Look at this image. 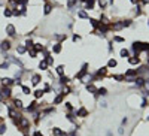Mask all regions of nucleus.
Masks as SVG:
<instances>
[{
  "label": "nucleus",
  "instance_id": "obj_1",
  "mask_svg": "<svg viewBox=\"0 0 149 136\" xmlns=\"http://www.w3.org/2000/svg\"><path fill=\"white\" fill-rule=\"evenodd\" d=\"M6 33H8V36L14 37V36L17 34V29H15V26H12V24H8V26H6Z\"/></svg>",
  "mask_w": 149,
  "mask_h": 136
},
{
  "label": "nucleus",
  "instance_id": "obj_2",
  "mask_svg": "<svg viewBox=\"0 0 149 136\" xmlns=\"http://www.w3.org/2000/svg\"><path fill=\"white\" fill-rule=\"evenodd\" d=\"M0 50L2 51H9L11 50V42L9 40H2L0 42Z\"/></svg>",
  "mask_w": 149,
  "mask_h": 136
},
{
  "label": "nucleus",
  "instance_id": "obj_3",
  "mask_svg": "<svg viewBox=\"0 0 149 136\" xmlns=\"http://www.w3.org/2000/svg\"><path fill=\"white\" fill-rule=\"evenodd\" d=\"M0 91H2V94H3L5 97H11V94H12L11 87H8V85H3V88H2Z\"/></svg>",
  "mask_w": 149,
  "mask_h": 136
},
{
  "label": "nucleus",
  "instance_id": "obj_4",
  "mask_svg": "<svg viewBox=\"0 0 149 136\" xmlns=\"http://www.w3.org/2000/svg\"><path fill=\"white\" fill-rule=\"evenodd\" d=\"M128 63H130V64H139V63H140V58H139L137 55L130 57V58H128Z\"/></svg>",
  "mask_w": 149,
  "mask_h": 136
},
{
  "label": "nucleus",
  "instance_id": "obj_5",
  "mask_svg": "<svg viewBox=\"0 0 149 136\" xmlns=\"http://www.w3.org/2000/svg\"><path fill=\"white\" fill-rule=\"evenodd\" d=\"M2 84H3V85H8V87H11V85L14 84V81H12L11 78H2Z\"/></svg>",
  "mask_w": 149,
  "mask_h": 136
},
{
  "label": "nucleus",
  "instance_id": "obj_6",
  "mask_svg": "<svg viewBox=\"0 0 149 136\" xmlns=\"http://www.w3.org/2000/svg\"><path fill=\"white\" fill-rule=\"evenodd\" d=\"M32 82H33V85H37L39 82H40V76H39V75H33V79H32Z\"/></svg>",
  "mask_w": 149,
  "mask_h": 136
},
{
  "label": "nucleus",
  "instance_id": "obj_7",
  "mask_svg": "<svg viewBox=\"0 0 149 136\" xmlns=\"http://www.w3.org/2000/svg\"><path fill=\"white\" fill-rule=\"evenodd\" d=\"M52 51L55 52V54H58V52L61 51V43H57V45H54V47H52Z\"/></svg>",
  "mask_w": 149,
  "mask_h": 136
},
{
  "label": "nucleus",
  "instance_id": "obj_8",
  "mask_svg": "<svg viewBox=\"0 0 149 136\" xmlns=\"http://www.w3.org/2000/svg\"><path fill=\"white\" fill-rule=\"evenodd\" d=\"M52 135H55V136H61V135H63V132H61V130L58 129V127H54V129H52Z\"/></svg>",
  "mask_w": 149,
  "mask_h": 136
},
{
  "label": "nucleus",
  "instance_id": "obj_9",
  "mask_svg": "<svg viewBox=\"0 0 149 136\" xmlns=\"http://www.w3.org/2000/svg\"><path fill=\"white\" fill-rule=\"evenodd\" d=\"M8 114H9V117H11V118H17V111H15V109H12V108H11V109L8 111Z\"/></svg>",
  "mask_w": 149,
  "mask_h": 136
},
{
  "label": "nucleus",
  "instance_id": "obj_10",
  "mask_svg": "<svg viewBox=\"0 0 149 136\" xmlns=\"http://www.w3.org/2000/svg\"><path fill=\"white\" fill-rule=\"evenodd\" d=\"M51 11H52V5H51V3H46V5H45V11H43V12L48 15Z\"/></svg>",
  "mask_w": 149,
  "mask_h": 136
},
{
  "label": "nucleus",
  "instance_id": "obj_11",
  "mask_svg": "<svg viewBox=\"0 0 149 136\" xmlns=\"http://www.w3.org/2000/svg\"><path fill=\"white\" fill-rule=\"evenodd\" d=\"M14 105H15L17 109H21V108H22V102H21L19 99H15V100H14Z\"/></svg>",
  "mask_w": 149,
  "mask_h": 136
},
{
  "label": "nucleus",
  "instance_id": "obj_12",
  "mask_svg": "<svg viewBox=\"0 0 149 136\" xmlns=\"http://www.w3.org/2000/svg\"><path fill=\"white\" fill-rule=\"evenodd\" d=\"M25 51H27V48H25V47H22V45H18V48H17V52H18V54H24Z\"/></svg>",
  "mask_w": 149,
  "mask_h": 136
},
{
  "label": "nucleus",
  "instance_id": "obj_13",
  "mask_svg": "<svg viewBox=\"0 0 149 136\" xmlns=\"http://www.w3.org/2000/svg\"><path fill=\"white\" fill-rule=\"evenodd\" d=\"M86 9H93L94 8V0H86Z\"/></svg>",
  "mask_w": 149,
  "mask_h": 136
},
{
  "label": "nucleus",
  "instance_id": "obj_14",
  "mask_svg": "<svg viewBox=\"0 0 149 136\" xmlns=\"http://www.w3.org/2000/svg\"><path fill=\"white\" fill-rule=\"evenodd\" d=\"M86 114H88V112H86V109H85V108H81V109L78 111V115H79V117H85Z\"/></svg>",
  "mask_w": 149,
  "mask_h": 136
},
{
  "label": "nucleus",
  "instance_id": "obj_15",
  "mask_svg": "<svg viewBox=\"0 0 149 136\" xmlns=\"http://www.w3.org/2000/svg\"><path fill=\"white\" fill-rule=\"evenodd\" d=\"M106 72H107V69H106V67H101L99 72H97V76H104V75H106Z\"/></svg>",
  "mask_w": 149,
  "mask_h": 136
},
{
  "label": "nucleus",
  "instance_id": "obj_16",
  "mask_svg": "<svg viewBox=\"0 0 149 136\" xmlns=\"http://www.w3.org/2000/svg\"><path fill=\"white\" fill-rule=\"evenodd\" d=\"M46 67H48V63H46V61H40V63H39V69L46 70Z\"/></svg>",
  "mask_w": 149,
  "mask_h": 136
},
{
  "label": "nucleus",
  "instance_id": "obj_17",
  "mask_svg": "<svg viewBox=\"0 0 149 136\" xmlns=\"http://www.w3.org/2000/svg\"><path fill=\"white\" fill-rule=\"evenodd\" d=\"M33 47H34V43L30 40V39H27V40H25V48H28V50H30V48H33Z\"/></svg>",
  "mask_w": 149,
  "mask_h": 136
},
{
  "label": "nucleus",
  "instance_id": "obj_18",
  "mask_svg": "<svg viewBox=\"0 0 149 136\" xmlns=\"http://www.w3.org/2000/svg\"><path fill=\"white\" fill-rule=\"evenodd\" d=\"M86 90H88V91H91V93H96V91H97V88H96L94 85H91V84L86 85Z\"/></svg>",
  "mask_w": 149,
  "mask_h": 136
},
{
  "label": "nucleus",
  "instance_id": "obj_19",
  "mask_svg": "<svg viewBox=\"0 0 149 136\" xmlns=\"http://www.w3.org/2000/svg\"><path fill=\"white\" fill-rule=\"evenodd\" d=\"M97 94H101V96H106V94H107V90H106V88H100V90H97Z\"/></svg>",
  "mask_w": 149,
  "mask_h": 136
},
{
  "label": "nucleus",
  "instance_id": "obj_20",
  "mask_svg": "<svg viewBox=\"0 0 149 136\" xmlns=\"http://www.w3.org/2000/svg\"><path fill=\"white\" fill-rule=\"evenodd\" d=\"M134 81H136V84L137 85H143L145 84V79H143V78H136Z\"/></svg>",
  "mask_w": 149,
  "mask_h": 136
},
{
  "label": "nucleus",
  "instance_id": "obj_21",
  "mask_svg": "<svg viewBox=\"0 0 149 136\" xmlns=\"http://www.w3.org/2000/svg\"><path fill=\"white\" fill-rule=\"evenodd\" d=\"M122 29V22H115L113 24V30H121Z\"/></svg>",
  "mask_w": 149,
  "mask_h": 136
},
{
  "label": "nucleus",
  "instance_id": "obj_22",
  "mask_svg": "<svg viewBox=\"0 0 149 136\" xmlns=\"http://www.w3.org/2000/svg\"><path fill=\"white\" fill-rule=\"evenodd\" d=\"M57 73L58 75H64V66H58L57 67Z\"/></svg>",
  "mask_w": 149,
  "mask_h": 136
},
{
  "label": "nucleus",
  "instance_id": "obj_23",
  "mask_svg": "<svg viewBox=\"0 0 149 136\" xmlns=\"http://www.w3.org/2000/svg\"><path fill=\"white\" fill-rule=\"evenodd\" d=\"M61 102H63V94H61V96H57V97H55V100H54L55 105H58V103H61Z\"/></svg>",
  "mask_w": 149,
  "mask_h": 136
},
{
  "label": "nucleus",
  "instance_id": "obj_24",
  "mask_svg": "<svg viewBox=\"0 0 149 136\" xmlns=\"http://www.w3.org/2000/svg\"><path fill=\"white\" fill-rule=\"evenodd\" d=\"M3 15H5V17H12V11H11V9H5V11H3Z\"/></svg>",
  "mask_w": 149,
  "mask_h": 136
},
{
  "label": "nucleus",
  "instance_id": "obj_25",
  "mask_svg": "<svg viewBox=\"0 0 149 136\" xmlns=\"http://www.w3.org/2000/svg\"><path fill=\"white\" fill-rule=\"evenodd\" d=\"M107 66H109V67H115V66H116V61L113 60V58H110V60H109V63H107Z\"/></svg>",
  "mask_w": 149,
  "mask_h": 136
},
{
  "label": "nucleus",
  "instance_id": "obj_26",
  "mask_svg": "<svg viewBox=\"0 0 149 136\" xmlns=\"http://www.w3.org/2000/svg\"><path fill=\"white\" fill-rule=\"evenodd\" d=\"M128 55H130V52L127 51V50H121V57L125 58V57H128Z\"/></svg>",
  "mask_w": 149,
  "mask_h": 136
},
{
  "label": "nucleus",
  "instance_id": "obj_27",
  "mask_svg": "<svg viewBox=\"0 0 149 136\" xmlns=\"http://www.w3.org/2000/svg\"><path fill=\"white\" fill-rule=\"evenodd\" d=\"M122 22V27H128L130 24H131V21L130 19H124V21H121Z\"/></svg>",
  "mask_w": 149,
  "mask_h": 136
},
{
  "label": "nucleus",
  "instance_id": "obj_28",
  "mask_svg": "<svg viewBox=\"0 0 149 136\" xmlns=\"http://www.w3.org/2000/svg\"><path fill=\"white\" fill-rule=\"evenodd\" d=\"M22 93H24V94H30L32 91H30V88H28V87H25V85H22Z\"/></svg>",
  "mask_w": 149,
  "mask_h": 136
},
{
  "label": "nucleus",
  "instance_id": "obj_29",
  "mask_svg": "<svg viewBox=\"0 0 149 136\" xmlns=\"http://www.w3.org/2000/svg\"><path fill=\"white\" fill-rule=\"evenodd\" d=\"M28 52H30V55H32V57H36V55H37V51H36L34 48H30V50H28Z\"/></svg>",
  "mask_w": 149,
  "mask_h": 136
},
{
  "label": "nucleus",
  "instance_id": "obj_30",
  "mask_svg": "<svg viewBox=\"0 0 149 136\" xmlns=\"http://www.w3.org/2000/svg\"><path fill=\"white\" fill-rule=\"evenodd\" d=\"M42 94H43V91L42 90H37V91H34V96L39 99V97H42Z\"/></svg>",
  "mask_w": 149,
  "mask_h": 136
},
{
  "label": "nucleus",
  "instance_id": "obj_31",
  "mask_svg": "<svg viewBox=\"0 0 149 136\" xmlns=\"http://www.w3.org/2000/svg\"><path fill=\"white\" fill-rule=\"evenodd\" d=\"M90 22L93 24V27H99V26H100V24H99V21H97V19H90Z\"/></svg>",
  "mask_w": 149,
  "mask_h": 136
},
{
  "label": "nucleus",
  "instance_id": "obj_32",
  "mask_svg": "<svg viewBox=\"0 0 149 136\" xmlns=\"http://www.w3.org/2000/svg\"><path fill=\"white\" fill-rule=\"evenodd\" d=\"M6 129H8V127H6L5 124H2V126H0V135H3V133L6 132Z\"/></svg>",
  "mask_w": 149,
  "mask_h": 136
},
{
  "label": "nucleus",
  "instance_id": "obj_33",
  "mask_svg": "<svg viewBox=\"0 0 149 136\" xmlns=\"http://www.w3.org/2000/svg\"><path fill=\"white\" fill-rule=\"evenodd\" d=\"M113 79H116V81H122V79H125V78H124L122 75H115V76H113Z\"/></svg>",
  "mask_w": 149,
  "mask_h": 136
},
{
  "label": "nucleus",
  "instance_id": "obj_34",
  "mask_svg": "<svg viewBox=\"0 0 149 136\" xmlns=\"http://www.w3.org/2000/svg\"><path fill=\"white\" fill-rule=\"evenodd\" d=\"M113 40H115V42H124V39H122V37H119V36H115V37H113Z\"/></svg>",
  "mask_w": 149,
  "mask_h": 136
},
{
  "label": "nucleus",
  "instance_id": "obj_35",
  "mask_svg": "<svg viewBox=\"0 0 149 136\" xmlns=\"http://www.w3.org/2000/svg\"><path fill=\"white\" fill-rule=\"evenodd\" d=\"M8 67H9V63H3V64H0V69H3V70L8 69Z\"/></svg>",
  "mask_w": 149,
  "mask_h": 136
},
{
  "label": "nucleus",
  "instance_id": "obj_36",
  "mask_svg": "<svg viewBox=\"0 0 149 136\" xmlns=\"http://www.w3.org/2000/svg\"><path fill=\"white\" fill-rule=\"evenodd\" d=\"M60 82H61V84H66V82H69V78H66V76H63Z\"/></svg>",
  "mask_w": 149,
  "mask_h": 136
},
{
  "label": "nucleus",
  "instance_id": "obj_37",
  "mask_svg": "<svg viewBox=\"0 0 149 136\" xmlns=\"http://www.w3.org/2000/svg\"><path fill=\"white\" fill-rule=\"evenodd\" d=\"M79 17L81 18H88V15H86V12H83L82 11V12H79Z\"/></svg>",
  "mask_w": 149,
  "mask_h": 136
},
{
  "label": "nucleus",
  "instance_id": "obj_38",
  "mask_svg": "<svg viewBox=\"0 0 149 136\" xmlns=\"http://www.w3.org/2000/svg\"><path fill=\"white\" fill-rule=\"evenodd\" d=\"M145 106H148V100L146 99H143V102H142V108H145Z\"/></svg>",
  "mask_w": 149,
  "mask_h": 136
},
{
  "label": "nucleus",
  "instance_id": "obj_39",
  "mask_svg": "<svg viewBox=\"0 0 149 136\" xmlns=\"http://www.w3.org/2000/svg\"><path fill=\"white\" fill-rule=\"evenodd\" d=\"M79 39H81V36H78V34H75V36H73V40H75V42H78Z\"/></svg>",
  "mask_w": 149,
  "mask_h": 136
},
{
  "label": "nucleus",
  "instance_id": "obj_40",
  "mask_svg": "<svg viewBox=\"0 0 149 136\" xmlns=\"http://www.w3.org/2000/svg\"><path fill=\"white\" fill-rule=\"evenodd\" d=\"M67 118L70 120V121H75V117H73L72 114H69V115H67Z\"/></svg>",
  "mask_w": 149,
  "mask_h": 136
},
{
  "label": "nucleus",
  "instance_id": "obj_41",
  "mask_svg": "<svg viewBox=\"0 0 149 136\" xmlns=\"http://www.w3.org/2000/svg\"><path fill=\"white\" fill-rule=\"evenodd\" d=\"M66 108L69 111H72V103H66Z\"/></svg>",
  "mask_w": 149,
  "mask_h": 136
},
{
  "label": "nucleus",
  "instance_id": "obj_42",
  "mask_svg": "<svg viewBox=\"0 0 149 136\" xmlns=\"http://www.w3.org/2000/svg\"><path fill=\"white\" fill-rule=\"evenodd\" d=\"M118 133H119V135H124V129H122V127H121V129H119V130H118Z\"/></svg>",
  "mask_w": 149,
  "mask_h": 136
},
{
  "label": "nucleus",
  "instance_id": "obj_43",
  "mask_svg": "<svg viewBox=\"0 0 149 136\" xmlns=\"http://www.w3.org/2000/svg\"><path fill=\"white\" fill-rule=\"evenodd\" d=\"M33 136H43V135H42L40 132H34V135H33Z\"/></svg>",
  "mask_w": 149,
  "mask_h": 136
},
{
  "label": "nucleus",
  "instance_id": "obj_44",
  "mask_svg": "<svg viewBox=\"0 0 149 136\" xmlns=\"http://www.w3.org/2000/svg\"><path fill=\"white\" fill-rule=\"evenodd\" d=\"M3 99H5V96L2 94V91H0V102H3Z\"/></svg>",
  "mask_w": 149,
  "mask_h": 136
},
{
  "label": "nucleus",
  "instance_id": "obj_45",
  "mask_svg": "<svg viewBox=\"0 0 149 136\" xmlns=\"http://www.w3.org/2000/svg\"><path fill=\"white\" fill-rule=\"evenodd\" d=\"M130 2H131V3H137V2H139V0H130Z\"/></svg>",
  "mask_w": 149,
  "mask_h": 136
},
{
  "label": "nucleus",
  "instance_id": "obj_46",
  "mask_svg": "<svg viewBox=\"0 0 149 136\" xmlns=\"http://www.w3.org/2000/svg\"><path fill=\"white\" fill-rule=\"evenodd\" d=\"M142 3H149V0H142Z\"/></svg>",
  "mask_w": 149,
  "mask_h": 136
},
{
  "label": "nucleus",
  "instance_id": "obj_47",
  "mask_svg": "<svg viewBox=\"0 0 149 136\" xmlns=\"http://www.w3.org/2000/svg\"><path fill=\"white\" fill-rule=\"evenodd\" d=\"M148 26H149V21H148Z\"/></svg>",
  "mask_w": 149,
  "mask_h": 136
},
{
  "label": "nucleus",
  "instance_id": "obj_48",
  "mask_svg": "<svg viewBox=\"0 0 149 136\" xmlns=\"http://www.w3.org/2000/svg\"><path fill=\"white\" fill-rule=\"evenodd\" d=\"M148 120H149V115H148Z\"/></svg>",
  "mask_w": 149,
  "mask_h": 136
},
{
  "label": "nucleus",
  "instance_id": "obj_49",
  "mask_svg": "<svg viewBox=\"0 0 149 136\" xmlns=\"http://www.w3.org/2000/svg\"><path fill=\"white\" fill-rule=\"evenodd\" d=\"M0 3H2V2H0Z\"/></svg>",
  "mask_w": 149,
  "mask_h": 136
}]
</instances>
